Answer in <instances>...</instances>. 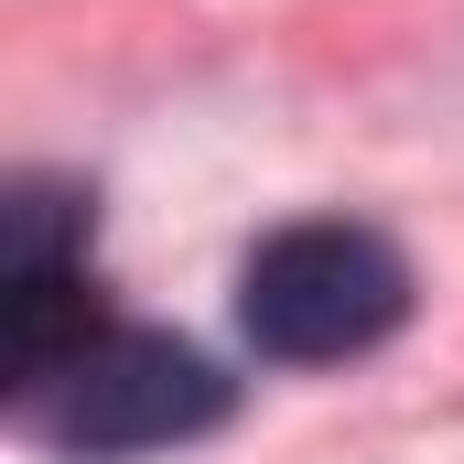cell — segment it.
Instances as JSON below:
<instances>
[{
  "mask_svg": "<svg viewBox=\"0 0 464 464\" xmlns=\"http://www.w3.org/2000/svg\"><path fill=\"white\" fill-rule=\"evenodd\" d=\"M22 432L54 443L76 464H130V454H173L195 432L227 421V378L184 335H151V324H98L65 367H44L33 389H11Z\"/></svg>",
  "mask_w": 464,
  "mask_h": 464,
  "instance_id": "1",
  "label": "cell"
},
{
  "mask_svg": "<svg viewBox=\"0 0 464 464\" xmlns=\"http://www.w3.org/2000/svg\"><path fill=\"white\" fill-rule=\"evenodd\" d=\"M237 324L248 346L281 356V367H335V356H367L411 324V259L378 227H346V217H303V227L259 237L248 281H237Z\"/></svg>",
  "mask_w": 464,
  "mask_h": 464,
  "instance_id": "2",
  "label": "cell"
}]
</instances>
